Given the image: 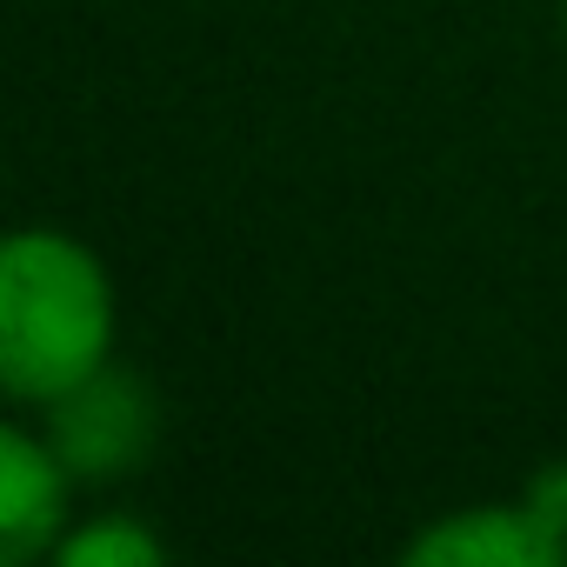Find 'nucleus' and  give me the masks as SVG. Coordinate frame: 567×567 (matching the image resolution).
<instances>
[{"mask_svg":"<svg viewBox=\"0 0 567 567\" xmlns=\"http://www.w3.org/2000/svg\"><path fill=\"white\" fill-rule=\"evenodd\" d=\"M54 554L68 567H154L167 547H161V534H147L134 520H94V527L54 540Z\"/></svg>","mask_w":567,"mask_h":567,"instance_id":"5","label":"nucleus"},{"mask_svg":"<svg viewBox=\"0 0 567 567\" xmlns=\"http://www.w3.org/2000/svg\"><path fill=\"white\" fill-rule=\"evenodd\" d=\"M414 567H554L567 560V534L527 501V507H467L441 527L408 540Z\"/></svg>","mask_w":567,"mask_h":567,"instance_id":"3","label":"nucleus"},{"mask_svg":"<svg viewBox=\"0 0 567 567\" xmlns=\"http://www.w3.org/2000/svg\"><path fill=\"white\" fill-rule=\"evenodd\" d=\"M48 447L68 461L74 481H121L154 447V401L134 374L101 368L81 388L48 401Z\"/></svg>","mask_w":567,"mask_h":567,"instance_id":"2","label":"nucleus"},{"mask_svg":"<svg viewBox=\"0 0 567 567\" xmlns=\"http://www.w3.org/2000/svg\"><path fill=\"white\" fill-rule=\"evenodd\" d=\"M68 481L74 474L48 441H34L28 427H0V560L8 567H28L61 540Z\"/></svg>","mask_w":567,"mask_h":567,"instance_id":"4","label":"nucleus"},{"mask_svg":"<svg viewBox=\"0 0 567 567\" xmlns=\"http://www.w3.org/2000/svg\"><path fill=\"white\" fill-rule=\"evenodd\" d=\"M114 295L101 260L48 227L0 247V381L21 401H54L107 368Z\"/></svg>","mask_w":567,"mask_h":567,"instance_id":"1","label":"nucleus"}]
</instances>
